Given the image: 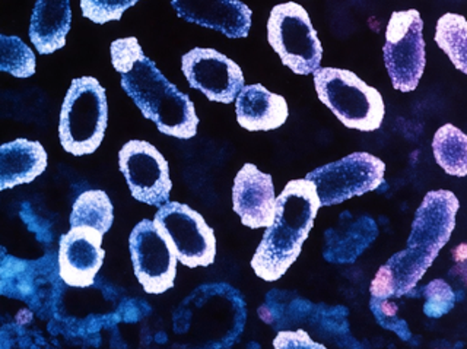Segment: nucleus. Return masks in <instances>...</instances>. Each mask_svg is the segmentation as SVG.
<instances>
[{"label": "nucleus", "mask_w": 467, "mask_h": 349, "mask_svg": "<svg viewBox=\"0 0 467 349\" xmlns=\"http://www.w3.org/2000/svg\"><path fill=\"white\" fill-rule=\"evenodd\" d=\"M111 63L120 73L121 88L158 131L177 139L196 136L199 117L193 102L161 73L136 37L111 43Z\"/></svg>", "instance_id": "obj_1"}, {"label": "nucleus", "mask_w": 467, "mask_h": 349, "mask_svg": "<svg viewBox=\"0 0 467 349\" xmlns=\"http://www.w3.org/2000/svg\"><path fill=\"white\" fill-rule=\"evenodd\" d=\"M320 199L306 178L292 180L276 197L275 219L252 259V268L260 280H281L298 259L304 241L313 228Z\"/></svg>", "instance_id": "obj_2"}, {"label": "nucleus", "mask_w": 467, "mask_h": 349, "mask_svg": "<svg viewBox=\"0 0 467 349\" xmlns=\"http://www.w3.org/2000/svg\"><path fill=\"white\" fill-rule=\"evenodd\" d=\"M245 321L243 295L225 282L196 288L172 316L175 333L197 348H230L244 331Z\"/></svg>", "instance_id": "obj_3"}, {"label": "nucleus", "mask_w": 467, "mask_h": 349, "mask_svg": "<svg viewBox=\"0 0 467 349\" xmlns=\"http://www.w3.org/2000/svg\"><path fill=\"white\" fill-rule=\"evenodd\" d=\"M107 123L106 90L95 78L73 79L60 111L58 138L63 150L75 157L94 153L106 135Z\"/></svg>", "instance_id": "obj_4"}, {"label": "nucleus", "mask_w": 467, "mask_h": 349, "mask_svg": "<svg viewBox=\"0 0 467 349\" xmlns=\"http://www.w3.org/2000/svg\"><path fill=\"white\" fill-rule=\"evenodd\" d=\"M313 75L318 99L347 128L361 132L379 129L386 109L376 88L350 70L318 68Z\"/></svg>", "instance_id": "obj_5"}, {"label": "nucleus", "mask_w": 467, "mask_h": 349, "mask_svg": "<svg viewBox=\"0 0 467 349\" xmlns=\"http://www.w3.org/2000/svg\"><path fill=\"white\" fill-rule=\"evenodd\" d=\"M267 40L282 63L296 75H311L320 68L323 48L301 5L286 2L272 9L267 21Z\"/></svg>", "instance_id": "obj_6"}, {"label": "nucleus", "mask_w": 467, "mask_h": 349, "mask_svg": "<svg viewBox=\"0 0 467 349\" xmlns=\"http://www.w3.org/2000/svg\"><path fill=\"white\" fill-rule=\"evenodd\" d=\"M423 21L420 12H393L386 29L384 63L394 90L415 91L425 70Z\"/></svg>", "instance_id": "obj_7"}, {"label": "nucleus", "mask_w": 467, "mask_h": 349, "mask_svg": "<svg viewBox=\"0 0 467 349\" xmlns=\"http://www.w3.org/2000/svg\"><path fill=\"white\" fill-rule=\"evenodd\" d=\"M386 164L368 153H354L316 168L306 175L313 183L321 206H333L383 185Z\"/></svg>", "instance_id": "obj_8"}, {"label": "nucleus", "mask_w": 467, "mask_h": 349, "mask_svg": "<svg viewBox=\"0 0 467 349\" xmlns=\"http://www.w3.org/2000/svg\"><path fill=\"white\" fill-rule=\"evenodd\" d=\"M153 222L182 265L194 270L215 262V234L199 212L187 205L168 200L158 207Z\"/></svg>", "instance_id": "obj_9"}, {"label": "nucleus", "mask_w": 467, "mask_h": 349, "mask_svg": "<svg viewBox=\"0 0 467 349\" xmlns=\"http://www.w3.org/2000/svg\"><path fill=\"white\" fill-rule=\"evenodd\" d=\"M129 246L136 278L145 292L164 294L174 287L179 259L155 222H139L131 231Z\"/></svg>", "instance_id": "obj_10"}, {"label": "nucleus", "mask_w": 467, "mask_h": 349, "mask_svg": "<svg viewBox=\"0 0 467 349\" xmlns=\"http://www.w3.org/2000/svg\"><path fill=\"white\" fill-rule=\"evenodd\" d=\"M119 164L131 196L152 206L167 204L172 187L170 168L152 143L129 141L119 153Z\"/></svg>", "instance_id": "obj_11"}, {"label": "nucleus", "mask_w": 467, "mask_h": 349, "mask_svg": "<svg viewBox=\"0 0 467 349\" xmlns=\"http://www.w3.org/2000/svg\"><path fill=\"white\" fill-rule=\"evenodd\" d=\"M187 82L208 100L231 104L244 88V75L237 63L213 48H193L182 56Z\"/></svg>", "instance_id": "obj_12"}, {"label": "nucleus", "mask_w": 467, "mask_h": 349, "mask_svg": "<svg viewBox=\"0 0 467 349\" xmlns=\"http://www.w3.org/2000/svg\"><path fill=\"white\" fill-rule=\"evenodd\" d=\"M459 207V199L449 190L427 193L416 211L412 229L409 234L408 248L437 259L440 250L449 243L452 229L456 227Z\"/></svg>", "instance_id": "obj_13"}, {"label": "nucleus", "mask_w": 467, "mask_h": 349, "mask_svg": "<svg viewBox=\"0 0 467 349\" xmlns=\"http://www.w3.org/2000/svg\"><path fill=\"white\" fill-rule=\"evenodd\" d=\"M99 229L89 226L70 227L58 243V277L70 287L87 288L94 284L106 258Z\"/></svg>", "instance_id": "obj_14"}, {"label": "nucleus", "mask_w": 467, "mask_h": 349, "mask_svg": "<svg viewBox=\"0 0 467 349\" xmlns=\"http://www.w3.org/2000/svg\"><path fill=\"white\" fill-rule=\"evenodd\" d=\"M234 211L248 228L269 227L275 219L274 180L254 164H245L238 172L233 187Z\"/></svg>", "instance_id": "obj_15"}, {"label": "nucleus", "mask_w": 467, "mask_h": 349, "mask_svg": "<svg viewBox=\"0 0 467 349\" xmlns=\"http://www.w3.org/2000/svg\"><path fill=\"white\" fill-rule=\"evenodd\" d=\"M171 5L184 21L230 38H244L252 28V11L240 0H171Z\"/></svg>", "instance_id": "obj_16"}, {"label": "nucleus", "mask_w": 467, "mask_h": 349, "mask_svg": "<svg viewBox=\"0 0 467 349\" xmlns=\"http://www.w3.org/2000/svg\"><path fill=\"white\" fill-rule=\"evenodd\" d=\"M379 226L368 215L340 214L339 221L325 234L323 256L330 263L349 265L376 241Z\"/></svg>", "instance_id": "obj_17"}, {"label": "nucleus", "mask_w": 467, "mask_h": 349, "mask_svg": "<svg viewBox=\"0 0 467 349\" xmlns=\"http://www.w3.org/2000/svg\"><path fill=\"white\" fill-rule=\"evenodd\" d=\"M434 260V256L416 249L399 251L379 268L372 280L371 297L391 299L405 295L418 285Z\"/></svg>", "instance_id": "obj_18"}, {"label": "nucleus", "mask_w": 467, "mask_h": 349, "mask_svg": "<svg viewBox=\"0 0 467 349\" xmlns=\"http://www.w3.org/2000/svg\"><path fill=\"white\" fill-rule=\"evenodd\" d=\"M235 111L240 126L250 132L281 128L289 114L286 100L260 84L244 85L235 101Z\"/></svg>", "instance_id": "obj_19"}, {"label": "nucleus", "mask_w": 467, "mask_h": 349, "mask_svg": "<svg viewBox=\"0 0 467 349\" xmlns=\"http://www.w3.org/2000/svg\"><path fill=\"white\" fill-rule=\"evenodd\" d=\"M47 153L36 141L16 139L0 146V189L26 185L47 168Z\"/></svg>", "instance_id": "obj_20"}, {"label": "nucleus", "mask_w": 467, "mask_h": 349, "mask_svg": "<svg viewBox=\"0 0 467 349\" xmlns=\"http://www.w3.org/2000/svg\"><path fill=\"white\" fill-rule=\"evenodd\" d=\"M70 26V0H36L29 26V38L40 55H51L65 48Z\"/></svg>", "instance_id": "obj_21"}, {"label": "nucleus", "mask_w": 467, "mask_h": 349, "mask_svg": "<svg viewBox=\"0 0 467 349\" xmlns=\"http://www.w3.org/2000/svg\"><path fill=\"white\" fill-rule=\"evenodd\" d=\"M432 151L438 165L456 177L467 175V136L452 124L438 129L432 141Z\"/></svg>", "instance_id": "obj_22"}, {"label": "nucleus", "mask_w": 467, "mask_h": 349, "mask_svg": "<svg viewBox=\"0 0 467 349\" xmlns=\"http://www.w3.org/2000/svg\"><path fill=\"white\" fill-rule=\"evenodd\" d=\"M114 221V207L102 190H87L78 196L70 214V227L89 226L106 234Z\"/></svg>", "instance_id": "obj_23"}, {"label": "nucleus", "mask_w": 467, "mask_h": 349, "mask_svg": "<svg viewBox=\"0 0 467 349\" xmlns=\"http://www.w3.org/2000/svg\"><path fill=\"white\" fill-rule=\"evenodd\" d=\"M435 41L444 50L452 65L467 73V22L457 14H445L438 19Z\"/></svg>", "instance_id": "obj_24"}, {"label": "nucleus", "mask_w": 467, "mask_h": 349, "mask_svg": "<svg viewBox=\"0 0 467 349\" xmlns=\"http://www.w3.org/2000/svg\"><path fill=\"white\" fill-rule=\"evenodd\" d=\"M36 55L19 37L0 36V69L15 78H29L36 73Z\"/></svg>", "instance_id": "obj_25"}, {"label": "nucleus", "mask_w": 467, "mask_h": 349, "mask_svg": "<svg viewBox=\"0 0 467 349\" xmlns=\"http://www.w3.org/2000/svg\"><path fill=\"white\" fill-rule=\"evenodd\" d=\"M422 288L423 314L430 319H440L456 306V292L444 280H431Z\"/></svg>", "instance_id": "obj_26"}, {"label": "nucleus", "mask_w": 467, "mask_h": 349, "mask_svg": "<svg viewBox=\"0 0 467 349\" xmlns=\"http://www.w3.org/2000/svg\"><path fill=\"white\" fill-rule=\"evenodd\" d=\"M139 0H80V7L85 18L94 24H107L120 21L129 7L138 4Z\"/></svg>", "instance_id": "obj_27"}, {"label": "nucleus", "mask_w": 467, "mask_h": 349, "mask_svg": "<svg viewBox=\"0 0 467 349\" xmlns=\"http://www.w3.org/2000/svg\"><path fill=\"white\" fill-rule=\"evenodd\" d=\"M274 346L275 348H326L323 344L313 343V339L303 329L296 332H279Z\"/></svg>", "instance_id": "obj_28"}]
</instances>
